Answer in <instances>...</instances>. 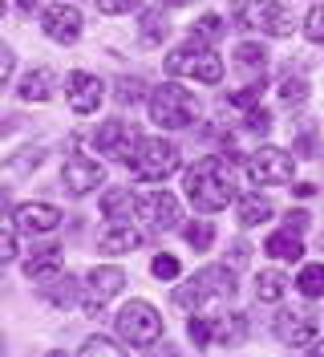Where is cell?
<instances>
[{
  "mask_svg": "<svg viewBox=\"0 0 324 357\" xmlns=\"http://www.w3.org/2000/svg\"><path fill=\"white\" fill-rule=\"evenodd\" d=\"M280 93H284V102H304V98H308V82H304L300 73H288Z\"/></svg>",
  "mask_w": 324,
  "mask_h": 357,
  "instance_id": "obj_31",
  "label": "cell"
},
{
  "mask_svg": "<svg viewBox=\"0 0 324 357\" xmlns=\"http://www.w3.org/2000/svg\"><path fill=\"white\" fill-rule=\"evenodd\" d=\"M167 73H174V77H194V82H219L223 77V61H219V53L207 41L191 37L183 49H171L167 53Z\"/></svg>",
  "mask_w": 324,
  "mask_h": 357,
  "instance_id": "obj_3",
  "label": "cell"
},
{
  "mask_svg": "<svg viewBox=\"0 0 324 357\" xmlns=\"http://www.w3.org/2000/svg\"><path fill=\"white\" fill-rule=\"evenodd\" d=\"M162 37H167V21H162V13H142V41L158 45Z\"/></svg>",
  "mask_w": 324,
  "mask_h": 357,
  "instance_id": "obj_30",
  "label": "cell"
},
{
  "mask_svg": "<svg viewBox=\"0 0 324 357\" xmlns=\"http://www.w3.org/2000/svg\"><path fill=\"white\" fill-rule=\"evenodd\" d=\"M0 77H4V82L13 77V49H4V53H0Z\"/></svg>",
  "mask_w": 324,
  "mask_h": 357,
  "instance_id": "obj_41",
  "label": "cell"
},
{
  "mask_svg": "<svg viewBox=\"0 0 324 357\" xmlns=\"http://www.w3.org/2000/svg\"><path fill=\"white\" fill-rule=\"evenodd\" d=\"M263 252H268V256H276V260H300V256H304L300 231H296V227H284V231H276V236H268Z\"/></svg>",
  "mask_w": 324,
  "mask_h": 357,
  "instance_id": "obj_19",
  "label": "cell"
},
{
  "mask_svg": "<svg viewBox=\"0 0 324 357\" xmlns=\"http://www.w3.org/2000/svg\"><path fill=\"white\" fill-rule=\"evenodd\" d=\"M138 0H98V8L106 13V17H122V13H130Z\"/></svg>",
  "mask_w": 324,
  "mask_h": 357,
  "instance_id": "obj_38",
  "label": "cell"
},
{
  "mask_svg": "<svg viewBox=\"0 0 324 357\" xmlns=\"http://www.w3.org/2000/svg\"><path fill=\"white\" fill-rule=\"evenodd\" d=\"M223 33V21L219 17H203V21L194 24V37H219Z\"/></svg>",
  "mask_w": 324,
  "mask_h": 357,
  "instance_id": "obj_39",
  "label": "cell"
},
{
  "mask_svg": "<svg viewBox=\"0 0 324 357\" xmlns=\"http://www.w3.org/2000/svg\"><path fill=\"white\" fill-rule=\"evenodd\" d=\"M239 21L247 29H259L268 37H288L292 33V13L280 0H243V17Z\"/></svg>",
  "mask_w": 324,
  "mask_h": 357,
  "instance_id": "obj_9",
  "label": "cell"
},
{
  "mask_svg": "<svg viewBox=\"0 0 324 357\" xmlns=\"http://www.w3.org/2000/svg\"><path fill=\"white\" fill-rule=\"evenodd\" d=\"M24 276H29L33 284H53V280L61 276V248L49 244V248H41L37 256H29V264H24Z\"/></svg>",
  "mask_w": 324,
  "mask_h": 357,
  "instance_id": "obj_16",
  "label": "cell"
},
{
  "mask_svg": "<svg viewBox=\"0 0 324 357\" xmlns=\"http://www.w3.org/2000/svg\"><path fill=\"white\" fill-rule=\"evenodd\" d=\"M263 89H268V82H263V77H252V86L239 89V93H231L227 102H231V106H239V110H252L259 98H263Z\"/></svg>",
  "mask_w": 324,
  "mask_h": 357,
  "instance_id": "obj_28",
  "label": "cell"
},
{
  "mask_svg": "<svg viewBox=\"0 0 324 357\" xmlns=\"http://www.w3.org/2000/svg\"><path fill=\"white\" fill-rule=\"evenodd\" d=\"M102 178H106V171L98 167V158H86V155H69L65 167H61V183H65L69 195H89V191H98Z\"/></svg>",
  "mask_w": 324,
  "mask_h": 357,
  "instance_id": "obj_10",
  "label": "cell"
},
{
  "mask_svg": "<svg viewBox=\"0 0 324 357\" xmlns=\"http://www.w3.org/2000/svg\"><path fill=\"white\" fill-rule=\"evenodd\" d=\"M138 215L151 223L154 231H171V227H178V199L171 191H151V195L138 199Z\"/></svg>",
  "mask_w": 324,
  "mask_h": 357,
  "instance_id": "obj_13",
  "label": "cell"
},
{
  "mask_svg": "<svg viewBox=\"0 0 324 357\" xmlns=\"http://www.w3.org/2000/svg\"><path fill=\"white\" fill-rule=\"evenodd\" d=\"M118 333L126 337L130 345L146 349V345H154V341L162 337V317H158L146 301H130L126 309L118 312Z\"/></svg>",
  "mask_w": 324,
  "mask_h": 357,
  "instance_id": "obj_5",
  "label": "cell"
},
{
  "mask_svg": "<svg viewBox=\"0 0 324 357\" xmlns=\"http://www.w3.org/2000/svg\"><path fill=\"white\" fill-rule=\"evenodd\" d=\"M187 333H191L194 345H211V321H207V317H191Z\"/></svg>",
  "mask_w": 324,
  "mask_h": 357,
  "instance_id": "obj_33",
  "label": "cell"
},
{
  "mask_svg": "<svg viewBox=\"0 0 324 357\" xmlns=\"http://www.w3.org/2000/svg\"><path fill=\"white\" fill-rule=\"evenodd\" d=\"M102 93H106L102 82H98L93 73H86V69H77V73L65 77V102H69V110L73 114H98Z\"/></svg>",
  "mask_w": 324,
  "mask_h": 357,
  "instance_id": "obj_11",
  "label": "cell"
},
{
  "mask_svg": "<svg viewBox=\"0 0 324 357\" xmlns=\"http://www.w3.org/2000/svg\"><path fill=\"white\" fill-rule=\"evenodd\" d=\"M247 126H252L256 134H263L268 126H272V118H268V110H259V106H252V110H247Z\"/></svg>",
  "mask_w": 324,
  "mask_h": 357,
  "instance_id": "obj_40",
  "label": "cell"
},
{
  "mask_svg": "<svg viewBox=\"0 0 324 357\" xmlns=\"http://www.w3.org/2000/svg\"><path fill=\"white\" fill-rule=\"evenodd\" d=\"M154 276H158V280H174V276H178V260H174V256H154Z\"/></svg>",
  "mask_w": 324,
  "mask_h": 357,
  "instance_id": "obj_36",
  "label": "cell"
},
{
  "mask_svg": "<svg viewBox=\"0 0 324 357\" xmlns=\"http://www.w3.org/2000/svg\"><path fill=\"white\" fill-rule=\"evenodd\" d=\"M174 167H178V146H174L171 138H146L142 146H138V155L130 162V171L138 178H167L174 175Z\"/></svg>",
  "mask_w": 324,
  "mask_h": 357,
  "instance_id": "obj_7",
  "label": "cell"
},
{
  "mask_svg": "<svg viewBox=\"0 0 324 357\" xmlns=\"http://www.w3.org/2000/svg\"><path fill=\"white\" fill-rule=\"evenodd\" d=\"M45 296H49L53 305H65V301L73 296V280H69V276H57V289H49Z\"/></svg>",
  "mask_w": 324,
  "mask_h": 357,
  "instance_id": "obj_37",
  "label": "cell"
},
{
  "mask_svg": "<svg viewBox=\"0 0 324 357\" xmlns=\"http://www.w3.org/2000/svg\"><path fill=\"white\" fill-rule=\"evenodd\" d=\"M17 223L24 231H53L61 223V211L53 203H24V207H17Z\"/></svg>",
  "mask_w": 324,
  "mask_h": 357,
  "instance_id": "obj_18",
  "label": "cell"
},
{
  "mask_svg": "<svg viewBox=\"0 0 324 357\" xmlns=\"http://www.w3.org/2000/svg\"><path fill=\"white\" fill-rule=\"evenodd\" d=\"M183 191L199 211H223L236 199V178H231L227 158H199L194 167H187Z\"/></svg>",
  "mask_w": 324,
  "mask_h": 357,
  "instance_id": "obj_1",
  "label": "cell"
},
{
  "mask_svg": "<svg viewBox=\"0 0 324 357\" xmlns=\"http://www.w3.org/2000/svg\"><path fill=\"white\" fill-rule=\"evenodd\" d=\"M21 98L24 102H49L53 98V73L49 69H33L21 82Z\"/></svg>",
  "mask_w": 324,
  "mask_h": 357,
  "instance_id": "obj_21",
  "label": "cell"
},
{
  "mask_svg": "<svg viewBox=\"0 0 324 357\" xmlns=\"http://www.w3.org/2000/svg\"><path fill=\"white\" fill-rule=\"evenodd\" d=\"M93 142H98V151H102L106 158H114V162H126V167H130V162H134V155H138V146H142L146 138H142V130H138L134 122H126V118H109L106 126L98 130V138H93Z\"/></svg>",
  "mask_w": 324,
  "mask_h": 357,
  "instance_id": "obj_6",
  "label": "cell"
},
{
  "mask_svg": "<svg viewBox=\"0 0 324 357\" xmlns=\"http://www.w3.org/2000/svg\"><path fill=\"white\" fill-rule=\"evenodd\" d=\"M138 98H142V82H134V77L118 82V106H134Z\"/></svg>",
  "mask_w": 324,
  "mask_h": 357,
  "instance_id": "obj_35",
  "label": "cell"
},
{
  "mask_svg": "<svg viewBox=\"0 0 324 357\" xmlns=\"http://www.w3.org/2000/svg\"><path fill=\"white\" fill-rule=\"evenodd\" d=\"M292 171H296V162L288 151L280 146H259L256 155L247 158V175L252 183H263V187H280V183H292Z\"/></svg>",
  "mask_w": 324,
  "mask_h": 357,
  "instance_id": "obj_8",
  "label": "cell"
},
{
  "mask_svg": "<svg viewBox=\"0 0 324 357\" xmlns=\"http://www.w3.org/2000/svg\"><path fill=\"white\" fill-rule=\"evenodd\" d=\"M304 37L312 45H324V4H316V8L304 13Z\"/></svg>",
  "mask_w": 324,
  "mask_h": 357,
  "instance_id": "obj_29",
  "label": "cell"
},
{
  "mask_svg": "<svg viewBox=\"0 0 324 357\" xmlns=\"http://www.w3.org/2000/svg\"><path fill=\"white\" fill-rule=\"evenodd\" d=\"M296 284H300L304 296H324V264H308L296 276Z\"/></svg>",
  "mask_w": 324,
  "mask_h": 357,
  "instance_id": "obj_25",
  "label": "cell"
},
{
  "mask_svg": "<svg viewBox=\"0 0 324 357\" xmlns=\"http://www.w3.org/2000/svg\"><path fill=\"white\" fill-rule=\"evenodd\" d=\"M93 354H109V357H118V354H122V345H109L106 337H89L86 345H82V357H93Z\"/></svg>",
  "mask_w": 324,
  "mask_h": 357,
  "instance_id": "obj_34",
  "label": "cell"
},
{
  "mask_svg": "<svg viewBox=\"0 0 324 357\" xmlns=\"http://www.w3.org/2000/svg\"><path fill=\"white\" fill-rule=\"evenodd\" d=\"M183 236H187V244H191L194 252H207V248H211V240H215V227H211L207 220H191Z\"/></svg>",
  "mask_w": 324,
  "mask_h": 357,
  "instance_id": "obj_24",
  "label": "cell"
},
{
  "mask_svg": "<svg viewBox=\"0 0 324 357\" xmlns=\"http://www.w3.org/2000/svg\"><path fill=\"white\" fill-rule=\"evenodd\" d=\"M162 4H191V0H162Z\"/></svg>",
  "mask_w": 324,
  "mask_h": 357,
  "instance_id": "obj_43",
  "label": "cell"
},
{
  "mask_svg": "<svg viewBox=\"0 0 324 357\" xmlns=\"http://www.w3.org/2000/svg\"><path fill=\"white\" fill-rule=\"evenodd\" d=\"M272 211H276V207H272V199H263V195H243V199H239V223H243V227H256V223H263V220H272Z\"/></svg>",
  "mask_w": 324,
  "mask_h": 357,
  "instance_id": "obj_20",
  "label": "cell"
},
{
  "mask_svg": "<svg viewBox=\"0 0 324 357\" xmlns=\"http://www.w3.org/2000/svg\"><path fill=\"white\" fill-rule=\"evenodd\" d=\"M126 289V272H118V268H93L86 276V312H102L109 296H118V292Z\"/></svg>",
  "mask_w": 324,
  "mask_h": 357,
  "instance_id": "obj_12",
  "label": "cell"
},
{
  "mask_svg": "<svg viewBox=\"0 0 324 357\" xmlns=\"http://www.w3.org/2000/svg\"><path fill=\"white\" fill-rule=\"evenodd\" d=\"M98 248H102L106 256H126L134 248H142V236H138L130 223H109L106 231L98 236Z\"/></svg>",
  "mask_w": 324,
  "mask_h": 357,
  "instance_id": "obj_17",
  "label": "cell"
},
{
  "mask_svg": "<svg viewBox=\"0 0 324 357\" xmlns=\"http://www.w3.org/2000/svg\"><path fill=\"white\" fill-rule=\"evenodd\" d=\"M284 227H296V231H304V227H308V215H304V211H288V223H284Z\"/></svg>",
  "mask_w": 324,
  "mask_h": 357,
  "instance_id": "obj_42",
  "label": "cell"
},
{
  "mask_svg": "<svg viewBox=\"0 0 324 357\" xmlns=\"http://www.w3.org/2000/svg\"><path fill=\"white\" fill-rule=\"evenodd\" d=\"M17 211H8L4 215V236H0V260L8 264V260H17Z\"/></svg>",
  "mask_w": 324,
  "mask_h": 357,
  "instance_id": "obj_27",
  "label": "cell"
},
{
  "mask_svg": "<svg viewBox=\"0 0 324 357\" xmlns=\"http://www.w3.org/2000/svg\"><path fill=\"white\" fill-rule=\"evenodd\" d=\"M284 292H288V276H284L280 268H263L256 276V296L259 301H280Z\"/></svg>",
  "mask_w": 324,
  "mask_h": 357,
  "instance_id": "obj_22",
  "label": "cell"
},
{
  "mask_svg": "<svg viewBox=\"0 0 324 357\" xmlns=\"http://www.w3.org/2000/svg\"><path fill=\"white\" fill-rule=\"evenodd\" d=\"M243 329H247V321H243V317L211 321V341H215V345H236V341H243Z\"/></svg>",
  "mask_w": 324,
  "mask_h": 357,
  "instance_id": "obj_23",
  "label": "cell"
},
{
  "mask_svg": "<svg viewBox=\"0 0 324 357\" xmlns=\"http://www.w3.org/2000/svg\"><path fill=\"white\" fill-rule=\"evenodd\" d=\"M236 57H239V66H247V69H263V61H268L259 45H239Z\"/></svg>",
  "mask_w": 324,
  "mask_h": 357,
  "instance_id": "obj_32",
  "label": "cell"
},
{
  "mask_svg": "<svg viewBox=\"0 0 324 357\" xmlns=\"http://www.w3.org/2000/svg\"><path fill=\"white\" fill-rule=\"evenodd\" d=\"M130 207H138V199H134L130 191H109L106 199H102V211H106L109 220H122Z\"/></svg>",
  "mask_w": 324,
  "mask_h": 357,
  "instance_id": "obj_26",
  "label": "cell"
},
{
  "mask_svg": "<svg viewBox=\"0 0 324 357\" xmlns=\"http://www.w3.org/2000/svg\"><path fill=\"white\" fill-rule=\"evenodd\" d=\"M236 296V276L227 264H215V268H203L194 272L191 284L174 289V309H207L215 312L219 305H227Z\"/></svg>",
  "mask_w": 324,
  "mask_h": 357,
  "instance_id": "obj_2",
  "label": "cell"
},
{
  "mask_svg": "<svg viewBox=\"0 0 324 357\" xmlns=\"http://www.w3.org/2000/svg\"><path fill=\"white\" fill-rule=\"evenodd\" d=\"M41 29L53 37V41L69 45V41L82 37V17H77V8H69V4H53V8L41 17Z\"/></svg>",
  "mask_w": 324,
  "mask_h": 357,
  "instance_id": "obj_15",
  "label": "cell"
},
{
  "mask_svg": "<svg viewBox=\"0 0 324 357\" xmlns=\"http://www.w3.org/2000/svg\"><path fill=\"white\" fill-rule=\"evenodd\" d=\"M194 114H199V102H194L183 86H174V82H162V86L151 93V118L162 130H183V126H191Z\"/></svg>",
  "mask_w": 324,
  "mask_h": 357,
  "instance_id": "obj_4",
  "label": "cell"
},
{
  "mask_svg": "<svg viewBox=\"0 0 324 357\" xmlns=\"http://www.w3.org/2000/svg\"><path fill=\"white\" fill-rule=\"evenodd\" d=\"M276 333H280L284 345L300 349V345H308L316 337V317H312V309H284L276 317Z\"/></svg>",
  "mask_w": 324,
  "mask_h": 357,
  "instance_id": "obj_14",
  "label": "cell"
}]
</instances>
